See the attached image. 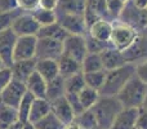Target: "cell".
I'll return each mask as SVG.
<instances>
[{"label":"cell","instance_id":"6da1fadb","mask_svg":"<svg viewBox=\"0 0 147 129\" xmlns=\"http://www.w3.org/2000/svg\"><path fill=\"white\" fill-rule=\"evenodd\" d=\"M134 74L136 66L132 65L130 62L117 68H114V70L106 71V78H105V83L102 88L99 89V96L115 97Z\"/></svg>","mask_w":147,"mask_h":129},{"label":"cell","instance_id":"7a4b0ae2","mask_svg":"<svg viewBox=\"0 0 147 129\" xmlns=\"http://www.w3.org/2000/svg\"><path fill=\"white\" fill-rule=\"evenodd\" d=\"M124 109L117 97H102L99 96L98 101L96 102L92 111L94 114L97 122V129H110L114 123L115 118L117 116L121 110Z\"/></svg>","mask_w":147,"mask_h":129},{"label":"cell","instance_id":"3957f363","mask_svg":"<svg viewBox=\"0 0 147 129\" xmlns=\"http://www.w3.org/2000/svg\"><path fill=\"white\" fill-rule=\"evenodd\" d=\"M147 93V84L137 75H133L116 94L117 99L125 109H141Z\"/></svg>","mask_w":147,"mask_h":129},{"label":"cell","instance_id":"277c9868","mask_svg":"<svg viewBox=\"0 0 147 129\" xmlns=\"http://www.w3.org/2000/svg\"><path fill=\"white\" fill-rule=\"evenodd\" d=\"M136 38H137V32H136L134 27L127 25V23H117V25L112 26L110 43L115 49L124 52L136 40Z\"/></svg>","mask_w":147,"mask_h":129},{"label":"cell","instance_id":"5b68a950","mask_svg":"<svg viewBox=\"0 0 147 129\" xmlns=\"http://www.w3.org/2000/svg\"><path fill=\"white\" fill-rule=\"evenodd\" d=\"M56 14H57V22L70 35H86L88 26L85 23L84 16L62 12V10H56Z\"/></svg>","mask_w":147,"mask_h":129},{"label":"cell","instance_id":"8992f818","mask_svg":"<svg viewBox=\"0 0 147 129\" xmlns=\"http://www.w3.org/2000/svg\"><path fill=\"white\" fill-rule=\"evenodd\" d=\"M26 93H27V89H26L25 83L12 78V80L8 83V85L0 93V101L8 106L17 109Z\"/></svg>","mask_w":147,"mask_h":129},{"label":"cell","instance_id":"52a82bcc","mask_svg":"<svg viewBox=\"0 0 147 129\" xmlns=\"http://www.w3.org/2000/svg\"><path fill=\"white\" fill-rule=\"evenodd\" d=\"M36 47H38V36H18L13 52L14 62L36 58Z\"/></svg>","mask_w":147,"mask_h":129},{"label":"cell","instance_id":"ba28073f","mask_svg":"<svg viewBox=\"0 0 147 129\" xmlns=\"http://www.w3.org/2000/svg\"><path fill=\"white\" fill-rule=\"evenodd\" d=\"M41 26L30 12H23L14 20L12 30L17 36H36Z\"/></svg>","mask_w":147,"mask_h":129},{"label":"cell","instance_id":"9c48e42d","mask_svg":"<svg viewBox=\"0 0 147 129\" xmlns=\"http://www.w3.org/2000/svg\"><path fill=\"white\" fill-rule=\"evenodd\" d=\"M63 53V43L52 38H38L36 58L58 59Z\"/></svg>","mask_w":147,"mask_h":129},{"label":"cell","instance_id":"30bf717a","mask_svg":"<svg viewBox=\"0 0 147 129\" xmlns=\"http://www.w3.org/2000/svg\"><path fill=\"white\" fill-rule=\"evenodd\" d=\"M88 53L85 35H69L63 40V54L72 57L78 62H83Z\"/></svg>","mask_w":147,"mask_h":129},{"label":"cell","instance_id":"8fae6325","mask_svg":"<svg viewBox=\"0 0 147 129\" xmlns=\"http://www.w3.org/2000/svg\"><path fill=\"white\" fill-rule=\"evenodd\" d=\"M18 36L14 34V31L10 28L0 31V57L7 67H12L13 62V52H14V45Z\"/></svg>","mask_w":147,"mask_h":129},{"label":"cell","instance_id":"7c38bea8","mask_svg":"<svg viewBox=\"0 0 147 129\" xmlns=\"http://www.w3.org/2000/svg\"><path fill=\"white\" fill-rule=\"evenodd\" d=\"M52 105V112L65 125H70L74 123L75 119V114H74V110L70 105V102L67 101L66 96H62L59 98L51 101Z\"/></svg>","mask_w":147,"mask_h":129},{"label":"cell","instance_id":"4fadbf2b","mask_svg":"<svg viewBox=\"0 0 147 129\" xmlns=\"http://www.w3.org/2000/svg\"><path fill=\"white\" fill-rule=\"evenodd\" d=\"M36 58L32 59H23V61H16L12 65V78L18 81L26 83L30 75L36 70Z\"/></svg>","mask_w":147,"mask_h":129},{"label":"cell","instance_id":"5bb4252c","mask_svg":"<svg viewBox=\"0 0 147 129\" xmlns=\"http://www.w3.org/2000/svg\"><path fill=\"white\" fill-rule=\"evenodd\" d=\"M99 56H101L103 68L106 71L114 70V68H117V67H120V66L128 63V62L125 61V58H124L121 52L115 49V48H111V47L105 48L103 51L99 53Z\"/></svg>","mask_w":147,"mask_h":129},{"label":"cell","instance_id":"9a60e30c","mask_svg":"<svg viewBox=\"0 0 147 129\" xmlns=\"http://www.w3.org/2000/svg\"><path fill=\"white\" fill-rule=\"evenodd\" d=\"M140 109H123L115 118L110 129H134Z\"/></svg>","mask_w":147,"mask_h":129},{"label":"cell","instance_id":"2e32d148","mask_svg":"<svg viewBox=\"0 0 147 129\" xmlns=\"http://www.w3.org/2000/svg\"><path fill=\"white\" fill-rule=\"evenodd\" d=\"M25 85L27 92L35 98H47V80L36 70L30 75Z\"/></svg>","mask_w":147,"mask_h":129},{"label":"cell","instance_id":"e0dca14e","mask_svg":"<svg viewBox=\"0 0 147 129\" xmlns=\"http://www.w3.org/2000/svg\"><path fill=\"white\" fill-rule=\"evenodd\" d=\"M52 111V105L47 98H35L32 102V106L28 115V122L31 124H35L36 122L41 120L44 116Z\"/></svg>","mask_w":147,"mask_h":129},{"label":"cell","instance_id":"ac0fdd59","mask_svg":"<svg viewBox=\"0 0 147 129\" xmlns=\"http://www.w3.org/2000/svg\"><path fill=\"white\" fill-rule=\"evenodd\" d=\"M88 31L92 38L107 44L110 41V38H111L112 25L106 20H99V21H97V22H94L93 25L88 28Z\"/></svg>","mask_w":147,"mask_h":129},{"label":"cell","instance_id":"d6986e66","mask_svg":"<svg viewBox=\"0 0 147 129\" xmlns=\"http://www.w3.org/2000/svg\"><path fill=\"white\" fill-rule=\"evenodd\" d=\"M36 71H38L47 81H51L59 75L58 62H57V59H51V58L38 59V61H36Z\"/></svg>","mask_w":147,"mask_h":129},{"label":"cell","instance_id":"ffe728a7","mask_svg":"<svg viewBox=\"0 0 147 129\" xmlns=\"http://www.w3.org/2000/svg\"><path fill=\"white\" fill-rule=\"evenodd\" d=\"M58 62V68H59V75L63 79L69 78V76L74 75L76 72H80L81 71V63L78 62L76 59H74L72 57L66 56V54L62 53L61 57L57 59Z\"/></svg>","mask_w":147,"mask_h":129},{"label":"cell","instance_id":"44dd1931","mask_svg":"<svg viewBox=\"0 0 147 129\" xmlns=\"http://www.w3.org/2000/svg\"><path fill=\"white\" fill-rule=\"evenodd\" d=\"M70 34L59 25L58 22H54L52 25H47V26H41L40 30L38 32V38H52V39H57V40L62 41L69 36Z\"/></svg>","mask_w":147,"mask_h":129},{"label":"cell","instance_id":"7402d4cb","mask_svg":"<svg viewBox=\"0 0 147 129\" xmlns=\"http://www.w3.org/2000/svg\"><path fill=\"white\" fill-rule=\"evenodd\" d=\"M147 40L145 41L143 38H140L137 36L136 40L130 44V47H128L124 52H121L123 56H124L125 61L129 62V61H133V59L138 58L141 56H145L147 53Z\"/></svg>","mask_w":147,"mask_h":129},{"label":"cell","instance_id":"603a6c76","mask_svg":"<svg viewBox=\"0 0 147 129\" xmlns=\"http://www.w3.org/2000/svg\"><path fill=\"white\" fill-rule=\"evenodd\" d=\"M65 94H66L65 79L61 75H58L57 78H54L51 81H47V99L49 102L54 101V99L65 96Z\"/></svg>","mask_w":147,"mask_h":129},{"label":"cell","instance_id":"cb8c5ba5","mask_svg":"<svg viewBox=\"0 0 147 129\" xmlns=\"http://www.w3.org/2000/svg\"><path fill=\"white\" fill-rule=\"evenodd\" d=\"M86 8V0H58L57 10L84 16Z\"/></svg>","mask_w":147,"mask_h":129},{"label":"cell","instance_id":"d4e9b609","mask_svg":"<svg viewBox=\"0 0 147 129\" xmlns=\"http://www.w3.org/2000/svg\"><path fill=\"white\" fill-rule=\"evenodd\" d=\"M18 120L17 109L10 107L0 101V129L9 128L13 123Z\"/></svg>","mask_w":147,"mask_h":129},{"label":"cell","instance_id":"484cf974","mask_svg":"<svg viewBox=\"0 0 147 129\" xmlns=\"http://www.w3.org/2000/svg\"><path fill=\"white\" fill-rule=\"evenodd\" d=\"M78 97H79L80 103L83 105L84 110H90L96 105V102L98 101L99 92L93 88H89V86H84L78 93Z\"/></svg>","mask_w":147,"mask_h":129},{"label":"cell","instance_id":"4316f807","mask_svg":"<svg viewBox=\"0 0 147 129\" xmlns=\"http://www.w3.org/2000/svg\"><path fill=\"white\" fill-rule=\"evenodd\" d=\"M101 70H105V68L99 53H86L85 58L81 62V71L83 72H94V71Z\"/></svg>","mask_w":147,"mask_h":129},{"label":"cell","instance_id":"83f0119b","mask_svg":"<svg viewBox=\"0 0 147 129\" xmlns=\"http://www.w3.org/2000/svg\"><path fill=\"white\" fill-rule=\"evenodd\" d=\"M85 85V80H84V74L83 71L76 72L74 75L69 76L65 79V89L66 93H79Z\"/></svg>","mask_w":147,"mask_h":129},{"label":"cell","instance_id":"f1b7e54d","mask_svg":"<svg viewBox=\"0 0 147 129\" xmlns=\"http://www.w3.org/2000/svg\"><path fill=\"white\" fill-rule=\"evenodd\" d=\"M84 74V80H85V85L89 88H93L99 92L105 83V78H106V70L101 71H94V72H83Z\"/></svg>","mask_w":147,"mask_h":129},{"label":"cell","instance_id":"f546056e","mask_svg":"<svg viewBox=\"0 0 147 129\" xmlns=\"http://www.w3.org/2000/svg\"><path fill=\"white\" fill-rule=\"evenodd\" d=\"M34 16L38 23L40 26H47V25H52V23L57 22V14L56 10H47L43 8H36L32 12H30Z\"/></svg>","mask_w":147,"mask_h":129},{"label":"cell","instance_id":"4dcf8cb0","mask_svg":"<svg viewBox=\"0 0 147 129\" xmlns=\"http://www.w3.org/2000/svg\"><path fill=\"white\" fill-rule=\"evenodd\" d=\"M34 99H35V97L27 92L17 107L18 120H20L21 123H23V124L28 122V115H30V110H31V106H32Z\"/></svg>","mask_w":147,"mask_h":129},{"label":"cell","instance_id":"1f68e13d","mask_svg":"<svg viewBox=\"0 0 147 129\" xmlns=\"http://www.w3.org/2000/svg\"><path fill=\"white\" fill-rule=\"evenodd\" d=\"M36 127V129H65L66 125L53 114V112H49L47 116H44L41 120L36 122L34 124Z\"/></svg>","mask_w":147,"mask_h":129},{"label":"cell","instance_id":"d6a6232c","mask_svg":"<svg viewBox=\"0 0 147 129\" xmlns=\"http://www.w3.org/2000/svg\"><path fill=\"white\" fill-rule=\"evenodd\" d=\"M74 123L84 129H97V122H96V118H94V114H93V111H92V109L85 110V111L81 112L80 115L75 116Z\"/></svg>","mask_w":147,"mask_h":129},{"label":"cell","instance_id":"836d02e7","mask_svg":"<svg viewBox=\"0 0 147 129\" xmlns=\"http://www.w3.org/2000/svg\"><path fill=\"white\" fill-rule=\"evenodd\" d=\"M23 12H25V10H22L21 8L13 10V12H0V31L12 27L14 20Z\"/></svg>","mask_w":147,"mask_h":129},{"label":"cell","instance_id":"e575fe53","mask_svg":"<svg viewBox=\"0 0 147 129\" xmlns=\"http://www.w3.org/2000/svg\"><path fill=\"white\" fill-rule=\"evenodd\" d=\"M106 4L110 17H119L124 10L127 3L121 1V0H106Z\"/></svg>","mask_w":147,"mask_h":129},{"label":"cell","instance_id":"d590c367","mask_svg":"<svg viewBox=\"0 0 147 129\" xmlns=\"http://www.w3.org/2000/svg\"><path fill=\"white\" fill-rule=\"evenodd\" d=\"M65 96H66L67 101L70 102V105H71L75 116H78V115H80L81 112L85 111V110H84V107H83V105H81L80 101H79L78 93H66Z\"/></svg>","mask_w":147,"mask_h":129},{"label":"cell","instance_id":"8d00e7d4","mask_svg":"<svg viewBox=\"0 0 147 129\" xmlns=\"http://www.w3.org/2000/svg\"><path fill=\"white\" fill-rule=\"evenodd\" d=\"M10 80H12V70H10V67L0 68V93L8 85V83Z\"/></svg>","mask_w":147,"mask_h":129},{"label":"cell","instance_id":"74e56055","mask_svg":"<svg viewBox=\"0 0 147 129\" xmlns=\"http://www.w3.org/2000/svg\"><path fill=\"white\" fill-rule=\"evenodd\" d=\"M20 9L18 0H0V12H13Z\"/></svg>","mask_w":147,"mask_h":129},{"label":"cell","instance_id":"f35d334b","mask_svg":"<svg viewBox=\"0 0 147 129\" xmlns=\"http://www.w3.org/2000/svg\"><path fill=\"white\" fill-rule=\"evenodd\" d=\"M39 1L40 0H18V5L25 12H32L39 7Z\"/></svg>","mask_w":147,"mask_h":129},{"label":"cell","instance_id":"ab89813d","mask_svg":"<svg viewBox=\"0 0 147 129\" xmlns=\"http://www.w3.org/2000/svg\"><path fill=\"white\" fill-rule=\"evenodd\" d=\"M136 127L140 129H147V110L141 107L138 111L137 122H136Z\"/></svg>","mask_w":147,"mask_h":129},{"label":"cell","instance_id":"60d3db41","mask_svg":"<svg viewBox=\"0 0 147 129\" xmlns=\"http://www.w3.org/2000/svg\"><path fill=\"white\" fill-rule=\"evenodd\" d=\"M136 75L145 84H147V61L142 62V63H140L138 66H136Z\"/></svg>","mask_w":147,"mask_h":129},{"label":"cell","instance_id":"b9f144b4","mask_svg":"<svg viewBox=\"0 0 147 129\" xmlns=\"http://www.w3.org/2000/svg\"><path fill=\"white\" fill-rule=\"evenodd\" d=\"M58 7V0H40L39 8H43L47 10H57Z\"/></svg>","mask_w":147,"mask_h":129},{"label":"cell","instance_id":"7bdbcfd3","mask_svg":"<svg viewBox=\"0 0 147 129\" xmlns=\"http://www.w3.org/2000/svg\"><path fill=\"white\" fill-rule=\"evenodd\" d=\"M132 4L137 9H147V0H132Z\"/></svg>","mask_w":147,"mask_h":129},{"label":"cell","instance_id":"ee69618b","mask_svg":"<svg viewBox=\"0 0 147 129\" xmlns=\"http://www.w3.org/2000/svg\"><path fill=\"white\" fill-rule=\"evenodd\" d=\"M23 125H25L23 123H21L20 120H17V122L13 123V124L10 125L9 128H7V129H23Z\"/></svg>","mask_w":147,"mask_h":129},{"label":"cell","instance_id":"f6af8a7d","mask_svg":"<svg viewBox=\"0 0 147 129\" xmlns=\"http://www.w3.org/2000/svg\"><path fill=\"white\" fill-rule=\"evenodd\" d=\"M23 129H36V127L34 124H31V123H25Z\"/></svg>","mask_w":147,"mask_h":129},{"label":"cell","instance_id":"bcb514c9","mask_svg":"<svg viewBox=\"0 0 147 129\" xmlns=\"http://www.w3.org/2000/svg\"><path fill=\"white\" fill-rule=\"evenodd\" d=\"M142 109L147 110V93H146V97H145V99H143V103H142Z\"/></svg>","mask_w":147,"mask_h":129},{"label":"cell","instance_id":"7dc6e473","mask_svg":"<svg viewBox=\"0 0 147 129\" xmlns=\"http://www.w3.org/2000/svg\"><path fill=\"white\" fill-rule=\"evenodd\" d=\"M3 67H7V66H5V63L3 62V59H1V57H0V68H3Z\"/></svg>","mask_w":147,"mask_h":129},{"label":"cell","instance_id":"c3c4849f","mask_svg":"<svg viewBox=\"0 0 147 129\" xmlns=\"http://www.w3.org/2000/svg\"><path fill=\"white\" fill-rule=\"evenodd\" d=\"M121 1H124V3H127V1H129V0H121Z\"/></svg>","mask_w":147,"mask_h":129},{"label":"cell","instance_id":"681fc988","mask_svg":"<svg viewBox=\"0 0 147 129\" xmlns=\"http://www.w3.org/2000/svg\"><path fill=\"white\" fill-rule=\"evenodd\" d=\"M134 129H140V128H137V127H136V128H134Z\"/></svg>","mask_w":147,"mask_h":129}]
</instances>
